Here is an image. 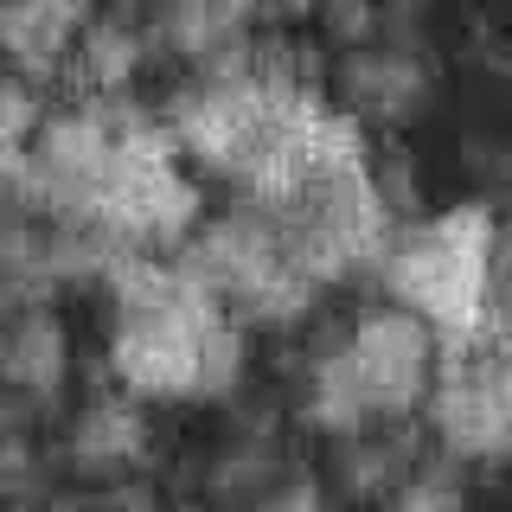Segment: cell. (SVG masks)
<instances>
[{"mask_svg": "<svg viewBox=\"0 0 512 512\" xmlns=\"http://www.w3.org/2000/svg\"><path fill=\"white\" fill-rule=\"evenodd\" d=\"M340 378H346V397L365 404V410L397 404V397L416 391V378H423V340H416V327H372L346 352Z\"/></svg>", "mask_w": 512, "mask_h": 512, "instance_id": "1", "label": "cell"}]
</instances>
